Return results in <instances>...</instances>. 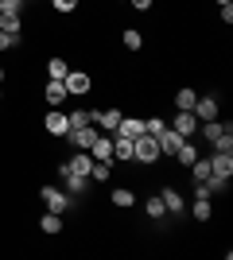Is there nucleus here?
I'll return each mask as SVG.
<instances>
[{"mask_svg": "<svg viewBox=\"0 0 233 260\" xmlns=\"http://www.w3.org/2000/svg\"><path fill=\"white\" fill-rule=\"evenodd\" d=\"M171 128H175L179 136H183V140H190V136H194V128H198V117H194L190 109H179V113H175V120H171Z\"/></svg>", "mask_w": 233, "mask_h": 260, "instance_id": "nucleus-5", "label": "nucleus"}, {"mask_svg": "<svg viewBox=\"0 0 233 260\" xmlns=\"http://www.w3.org/2000/svg\"><path fill=\"white\" fill-rule=\"evenodd\" d=\"M66 136H70V144H74L78 152H89V144L97 140V128H93V124H82V128H70Z\"/></svg>", "mask_w": 233, "mask_h": 260, "instance_id": "nucleus-6", "label": "nucleus"}, {"mask_svg": "<svg viewBox=\"0 0 233 260\" xmlns=\"http://www.w3.org/2000/svg\"><path fill=\"white\" fill-rule=\"evenodd\" d=\"M121 39H124V47H128V51H140V47H144V35L136 31V27H128V31H124Z\"/></svg>", "mask_w": 233, "mask_h": 260, "instance_id": "nucleus-28", "label": "nucleus"}, {"mask_svg": "<svg viewBox=\"0 0 233 260\" xmlns=\"http://www.w3.org/2000/svg\"><path fill=\"white\" fill-rule=\"evenodd\" d=\"M23 4H27V0H4V12H8V16H20Z\"/></svg>", "mask_w": 233, "mask_h": 260, "instance_id": "nucleus-32", "label": "nucleus"}, {"mask_svg": "<svg viewBox=\"0 0 233 260\" xmlns=\"http://www.w3.org/2000/svg\"><path fill=\"white\" fill-rule=\"evenodd\" d=\"M155 140H159V155H175V152H179V144H183V136H179L175 128H163Z\"/></svg>", "mask_w": 233, "mask_h": 260, "instance_id": "nucleus-14", "label": "nucleus"}, {"mask_svg": "<svg viewBox=\"0 0 233 260\" xmlns=\"http://www.w3.org/2000/svg\"><path fill=\"white\" fill-rule=\"evenodd\" d=\"M163 128H167V124H163V117H152V120H144V132H148V136H159Z\"/></svg>", "mask_w": 233, "mask_h": 260, "instance_id": "nucleus-31", "label": "nucleus"}, {"mask_svg": "<svg viewBox=\"0 0 233 260\" xmlns=\"http://www.w3.org/2000/svg\"><path fill=\"white\" fill-rule=\"evenodd\" d=\"M55 4V12H74L78 8V0H51Z\"/></svg>", "mask_w": 233, "mask_h": 260, "instance_id": "nucleus-33", "label": "nucleus"}, {"mask_svg": "<svg viewBox=\"0 0 233 260\" xmlns=\"http://www.w3.org/2000/svg\"><path fill=\"white\" fill-rule=\"evenodd\" d=\"M218 4H229V0H218Z\"/></svg>", "mask_w": 233, "mask_h": 260, "instance_id": "nucleus-39", "label": "nucleus"}, {"mask_svg": "<svg viewBox=\"0 0 233 260\" xmlns=\"http://www.w3.org/2000/svg\"><path fill=\"white\" fill-rule=\"evenodd\" d=\"M113 159H128V163H132V140L113 136Z\"/></svg>", "mask_w": 233, "mask_h": 260, "instance_id": "nucleus-20", "label": "nucleus"}, {"mask_svg": "<svg viewBox=\"0 0 233 260\" xmlns=\"http://www.w3.org/2000/svg\"><path fill=\"white\" fill-rule=\"evenodd\" d=\"M210 198H194V221H210Z\"/></svg>", "mask_w": 233, "mask_h": 260, "instance_id": "nucleus-27", "label": "nucleus"}, {"mask_svg": "<svg viewBox=\"0 0 233 260\" xmlns=\"http://www.w3.org/2000/svg\"><path fill=\"white\" fill-rule=\"evenodd\" d=\"M136 202V194L132 190H128V186H117V190H113V206H121V210H128Z\"/></svg>", "mask_w": 233, "mask_h": 260, "instance_id": "nucleus-24", "label": "nucleus"}, {"mask_svg": "<svg viewBox=\"0 0 233 260\" xmlns=\"http://www.w3.org/2000/svg\"><path fill=\"white\" fill-rule=\"evenodd\" d=\"M190 175H194V183H202V179H210V155H198V159L190 163Z\"/></svg>", "mask_w": 233, "mask_h": 260, "instance_id": "nucleus-21", "label": "nucleus"}, {"mask_svg": "<svg viewBox=\"0 0 233 260\" xmlns=\"http://www.w3.org/2000/svg\"><path fill=\"white\" fill-rule=\"evenodd\" d=\"M66 167H70V171H78V175H89V167H93V155H89V152H78V155H70Z\"/></svg>", "mask_w": 233, "mask_h": 260, "instance_id": "nucleus-18", "label": "nucleus"}, {"mask_svg": "<svg viewBox=\"0 0 233 260\" xmlns=\"http://www.w3.org/2000/svg\"><path fill=\"white\" fill-rule=\"evenodd\" d=\"M222 23H225V27L233 23V4H222Z\"/></svg>", "mask_w": 233, "mask_h": 260, "instance_id": "nucleus-35", "label": "nucleus"}, {"mask_svg": "<svg viewBox=\"0 0 233 260\" xmlns=\"http://www.w3.org/2000/svg\"><path fill=\"white\" fill-rule=\"evenodd\" d=\"M113 136H124V140H136V136H144V120H136V117H121V124L113 128Z\"/></svg>", "mask_w": 233, "mask_h": 260, "instance_id": "nucleus-10", "label": "nucleus"}, {"mask_svg": "<svg viewBox=\"0 0 233 260\" xmlns=\"http://www.w3.org/2000/svg\"><path fill=\"white\" fill-rule=\"evenodd\" d=\"M0 12H4V0H0Z\"/></svg>", "mask_w": 233, "mask_h": 260, "instance_id": "nucleus-38", "label": "nucleus"}, {"mask_svg": "<svg viewBox=\"0 0 233 260\" xmlns=\"http://www.w3.org/2000/svg\"><path fill=\"white\" fill-rule=\"evenodd\" d=\"M58 175H62V183L70 186L66 194H82V190H89V175H78V171H70L66 163H62V167H58Z\"/></svg>", "mask_w": 233, "mask_h": 260, "instance_id": "nucleus-7", "label": "nucleus"}, {"mask_svg": "<svg viewBox=\"0 0 233 260\" xmlns=\"http://www.w3.org/2000/svg\"><path fill=\"white\" fill-rule=\"evenodd\" d=\"M144 210H148V217H163V214H167L163 198H148V206H144Z\"/></svg>", "mask_w": 233, "mask_h": 260, "instance_id": "nucleus-29", "label": "nucleus"}, {"mask_svg": "<svg viewBox=\"0 0 233 260\" xmlns=\"http://www.w3.org/2000/svg\"><path fill=\"white\" fill-rule=\"evenodd\" d=\"M210 171L218 175V179H225V183H229V175H233V155H229V152H214V155H210Z\"/></svg>", "mask_w": 233, "mask_h": 260, "instance_id": "nucleus-9", "label": "nucleus"}, {"mask_svg": "<svg viewBox=\"0 0 233 260\" xmlns=\"http://www.w3.org/2000/svg\"><path fill=\"white\" fill-rule=\"evenodd\" d=\"M0 82H4V66H0Z\"/></svg>", "mask_w": 233, "mask_h": 260, "instance_id": "nucleus-37", "label": "nucleus"}, {"mask_svg": "<svg viewBox=\"0 0 233 260\" xmlns=\"http://www.w3.org/2000/svg\"><path fill=\"white\" fill-rule=\"evenodd\" d=\"M132 8L136 12H148V8H152V0H132Z\"/></svg>", "mask_w": 233, "mask_h": 260, "instance_id": "nucleus-36", "label": "nucleus"}, {"mask_svg": "<svg viewBox=\"0 0 233 260\" xmlns=\"http://www.w3.org/2000/svg\"><path fill=\"white\" fill-rule=\"evenodd\" d=\"M43 128L51 132V136H66V132H70V120H66V113L51 109V113H47V120H43Z\"/></svg>", "mask_w": 233, "mask_h": 260, "instance_id": "nucleus-11", "label": "nucleus"}, {"mask_svg": "<svg viewBox=\"0 0 233 260\" xmlns=\"http://www.w3.org/2000/svg\"><path fill=\"white\" fill-rule=\"evenodd\" d=\"M39 194H43L47 210H55V214H66V210H70V194H66V190H58V186H39Z\"/></svg>", "mask_w": 233, "mask_h": 260, "instance_id": "nucleus-4", "label": "nucleus"}, {"mask_svg": "<svg viewBox=\"0 0 233 260\" xmlns=\"http://www.w3.org/2000/svg\"><path fill=\"white\" fill-rule=\"evenodd\" d=\"M62 82H66V93H74V98L89 93V86H93V78H89V74H82V70H70V74L62 78Z\"/></svg>", "mask_w": 233, "mask_h": 260, "instance_id": "nucleus-8", "label": "nucleus"}, {"mask_svg": "<svg viewBox=\"0 0 233 260\" xmlns=\"http://www.w3.org/2000/svg\"><path fill=\"white\" fill-rule=\"evenodd\" d=\"M132 159L136 163H155V159H159V140L148 136V132H144V136H136V140H132Z\"/></svg>", "mask_w": 233, "mask_h": 260, "instance_id": "nucleus-1", "label": "nucleus"}, {"mask_svg": "<svg viewBox=\"0 0 233 260\" xmlns=\"http://www.w3.org/2000/svg\"><path fill=\"white\" fill-rule=\"evenodd\" d=\"M194 101H198L194 89H179V93H175V109H194Z\"/></svg>", "mask_w": 233, "mask_h": 260, "instance_id": "nucleus-26", "label": "nucleus"}, {"mask_svg": "<svg viewBox=\"0 0 233 260\" xmlns=\"http://www.w3.org/2000/svg\"><path fill=\"white\" fill-rule=\"evenodd\" d=\"M89 155H93V159H109L113 163V136H109V132H97V140L89 144Z\"/></svg>", "mask_w": 233, "mask_h": 260, "instance_id": "nucleus-12", "label": "nucleus"}, {"mask_svg": "<svg viewBox=\"0 0 233 260\" xmlns=\"http://www.w3.org/2000/svg\"><path fill=\"white\" fill-rule=\"evenodd\" d=\"M121 109H93V113H89V124H93V128L97 132H113L117 128V124H121Z\"/></svg>", "mask_w": 233, "mask_h": 260, "instance_id": "nucleus-2", "label": "nucleus"}, {"mask_svg": "<svg viewBox=\"0 0 233 260\" xmlns=\"http://www.w3.org/2000/svg\"><path fill=\"white\" fill-rule=\"evenodd\" d=\"M39 229H43V233H51V237H55L58 229H62V214H55V210H47V214L39 217Z\"/></svg>", "mask_w": 233, "mask_h": 260, "instance_id": "nucleus-17", "label": "nucleus"}, {"mask_svg": "<svg viewBox=\"0 0 233 260\" xmlns=\"http://www.w3.org/2000/svg\"><path fill=\"white\" fill-rule=\"evenodd\" d=\"M198 124H202V140L214 144V148L222 144V136H233V124H222L218 117H214V120H198Z\"/></svg>", "mask_w": 233, "mask_h": 260, "instance_id": "nucleus-3", "label": "nucleus"}, {"mask_svg": "<svg viewBox=\"0 0 233 260\" xmlns=\"http://www.w3.org/2000/svg\"><path fill=\"white\" fill-rule=\"evenodd\" d=\"M109 159H93V167H89V183H105L109 179Z\"/></svg>", "mask_w": 233, "mask_h": 260, "instance_id": "nucleus-23", "label": "nucleus"}, {"mask_svg": "<svg viewBox=\"0 0 233 260\" xmlns=\"http://www.w3.org/2000/svg\"><path fill=\"white\" fill-rule=\"evenodd\" d=\"M163 206H167V214H183V210H187V202H183V194H179L175 186H163Z\"/></svg>", "mask_w": 233, "mask_h": 260, "instance_id": "nucleus-15", "label": "nucleus"}, {"mask_svg": "<svg viewBox=\"0 0 233 260\" xmlns=\"http://www.w3.org/2000/svg\"><path fill=\"white\" fill-rule=\"evenodd\" d=\"M175 159L183 163V167H190V163L198 159V148H194L190 140H183V144H179V152H175Z\"/></svg>", "mask_w": 233, "mask_h": 260, "instance_id": "nucleus-22", "label": "nucleus"}, {"mask_svg": "<svg viewBox=\"0 0 233 260\" xmlns=\"http://www.w3.org/2000/svg\"><path fill=\"white\" fill-rule=\"evenodd\" d=\"M47 101H51V105H62V101H66V82L51 78V82H47Z\"/></svg>", "mask_w": 233, "mask_h": 260, "instance_id": "nucleus-16", "label": "nucleus"}, {"mask_svg": "<svg viewBox=\"0 0 233 260\" xmlns=\"http://www.w3.org/2000/svg\"><path fill=\"white\" fill-rule=\"evenodd\" d=\"M47 74H51V78H58V82H62V78L70 74V66H66V58H51V62H47Z\"/></svg>", "mask_w": 233, "mask_h": 260, "instance_id": "nucleus-25", "label": "nucleus"}, {"mask_svg": "<svg viewBox=\"0 0 233 260\" xmlns=\"http://www.w3.org/2000/svg\"><path fill=\"white\" fill-rule=\"evenodd\" d=\"M0 31H8V35H16V39H20L23 20H20V16H8V12H0Z\"/></svg>", "mask_w": 233, "mask_h": 260, "instance_id": "nucleus-19", "label": "nucleus"}, {"mask_svg": "<svg viewBox=\"0 0 233 260\" xmlns=\"http://www.w3.org/2000/svg\"><path fill=\"white\" fill-rule=\"evenodd\" d=\"M20 43V39H16V35H8V31H0V51H8V47H16Z\"/></svg>", "mask_w": 233, "mask_h": 260, "instance_id": "nucleus-34", "label": "nucleus"}, {"mask_svg": "<svg viewBox=\"0 0 233 260\" xmlns=\"http://www.w3.org/2000/svg\"><path fill=\"white\" fill-rule=\"evenodd\" d=\"M0 98H4V89H0Z\"/></svg>", "mask_w": 233, "mask_h": 260, "instance_id": "nucleus-40", "label": "nucleus"}, {"mask_svg": "<svg viewBox=\"0 0 233 260\" xmlns=\"http://www.w3.org/2000/svg\"><path fill=\"white\" fill-rule=\"evenodd\" d=\"M66 120H70V128H82V124H89V113H86V109H74Z\"/></svg>", "mask_w": 233, "mask_h": 260, "instance_id": "nucleus-30", "label": "nucleus"}, {"mask_svg": "<svg viewBox=\"0 0 233 260\" xmlns=\"http://www.w3.org/2000/svg\"><path fill=\"white\" fill-rule=\"evenodd\" d=\"M190 113H194V117H198V120H214V117H218V98H214V93H206V98H198V101H194V109H190Z\"/></svg>", "mask_w": 233, "mask_h": 260, "instance_id": "nucleus-13", "label": "nucleus"}]
</instances>
